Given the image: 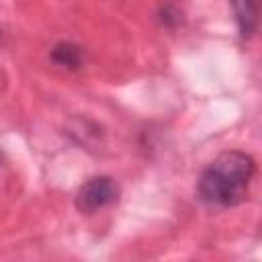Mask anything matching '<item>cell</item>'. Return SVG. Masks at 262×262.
<instances>
[{
	"instance_id": "6da1fadb",
	"label": "cell",
	"mask_w": 262,
	"mask_h": 262,
	"mask_svg": "<svg viewBox=\"0 0 262 262\" xmlns=\"http://www.w3.org/2000/svg\"><path fill=\"white\" fill-rule=\"evenodd\" d=\"M256 172L252 156L244 151L219 154L199 178V196L211 207H235L246 194Z\"/></svg>"
},
{
	"instance_id": "7a4b0ae2",
	"label": "cell",
	"mask_w": 262,
	"mask_h": 262,
	"mask_svg": "<svg viewBox=\"0 0 262 262\" xmlns=\"http://www.w3.org/2000/svg\"><path fill=\"white\" fill-rule=\"evenodd\" d=\"M121 188L111 176H94L86 180L76 192V209L80 213H96L119 201Z\"/></svg>"
},
{
	"instance_id": "3957f363",
	"label": "cell",
	"mask_w": 262,
	"mask_h": 262,
	"mask_svg": "<svg viewBox=\"0 0 262 262\" xmlns=\"http://www.w3.org/2000/svg\"><path fill=\"white\" fill-rule=\"evenodd\" d=\"M239 35L244 39L252 37L258 29V0H229Z\"/></svg>"
},
{
	"instance_id": "277c9868",
	"label": "cell",
	"mask_w": 262,
	"mask_h": 262,
	"mask_svg": "<svg viewBox=\"0 0 262 262\" xmlns=\"http://www.w3.org/2000/svg\"><path fill=\"white\" fill-rule=\"evenodd\" d=\"M49 57L55 66H61V68H68V70H78L80 63H82V49L76 43L61 41L51 49Z\"/></svg>"
}]
</instances>
